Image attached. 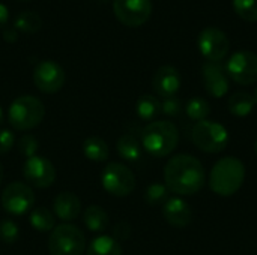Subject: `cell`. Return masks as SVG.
Returning <instances> with one entry per match:
<instances>
[{"instance_id":"obj_7","label":"cell","mask_w":257,"mask_h":255,"mask_svg":"<svg viewBox=\"0 0 257 255\" xmlns=\"http://www.w3.org/2000/svg\"><path fill=\"white\" fill-rule=\"evenodd\" d=\"M102 188L113 197H128L136 189V176L123 164L110 162L101 174Z\"/></svg>"},{"instance_id":"obj_32","label":"cell","mask_w":257,"mask_h":255,"mask_svg":"<svg viewBox=\"0 0 257 255\" xmlns=\"http://www.w3.org/2000/svg\"><path fill=\"white\" fill-rule=\"evenodd\" d=\"M15 137L9 129H0V155L8 153L14 146Z\"/></svg>"},{"instance_id":"obj_5","label":"cell","mask_w":257,"mask_h":255,"mask_svg":"<svg viewBox=\"0 0 257 255\" xmlns=\"http://www.w3.org/2000/svg\"><path fill=\"white\" fill-rule=\"evenodd\" d=\"M191 140L194 146L205 153H220L227 147L229 132L218 122L206 119L194 123Z\"/></svg>"},{"instance_id":"obj_16","label":"cell","mask_w":257,"mask_h":255,"mask_svg":"<svg viewBox=\"0 0 257 255\" xmlns=\"http://www.w3.org/2000/svg\"><path fill=\"white\" fill-rule=\"evenodd\" d=\"M163 216L172 227L184 228V227L191 224L193 210H191L190 204L185 200H182L179 197H173V198H169L164 203Z\"/></svg>"},{"instance_id":"obj_39","label":"cell","mask_w":257,"mask_h":255,"mask_svg":"<svg viewBox=\"0 0 257 255\" xmlns=\"http://www.w3.org/2000/svg\"><path fill=\"white\" fill-rule=\"evenodd\" d=\"M254 101H256V104H257V87H256V92H254Z\"/></svg>"},{"instance_id":"obj_15","label":"cell","mask_w":257,"mask_h":255,"mask_svg":"<svg viewBox=\"0 0 257 255\" xmlns=\"http://www.w3.org/2000/svg\"><path fill=\"white\" fill-rule=\"evenodd\" d=\"M152 87L158 96L170 98L176 96L179 87H181V75L179 71L172 65H164L157 69L152 78Z\"/></svg>"},{"instance_id":"obj_35","label":"cell","mask_w":257,"mask_h":255,"mask_svg":"<svg viewBox=\"0 0 257 255\" xmlns=\"http://www.w3.org/2000/svg\"><path fill=\"white\" fill-rule=\"evenodd\" d=\"M8 18H9V11L3 3H0V27H3L8 23Z\"/></svg>"},{"instance_id":"obj_18","label":"cell","mask_w":257,"mask_h":255,"mask_svg":"<svg viewBox=\"0 0 257 255\" xmlns=\"http://www.w3.org/2000/svg\"><path fill=\"white\" fill-rule=\"evenodd\" d=\"M83 222L87 227V230L92 233H102L110 225L108 213L99 206H89L84 210Z\"/></svg>"},{"instance_id":"obj_6","label":"cell","mask_w":257,"mask_h":255,"mask_svg":"<svg viewBox=\"0 0 257 255\" xmlns=\"http://www.w3.org/2000/svg\"><path fill=\"white\" fill-rule=\"evenodd\" d=\"M86 249V237L83 231L72 224L54 227L48 239L50 255H83Z\"/></svg>"},{"instance_id":"obj_2","label":"cell","mask_w":257,"mask_h":255,"mask_svg":"<svg viewBox=\"0 0 257 255\" xmlns=\"http://www.w3.org/2000/svg\"><path fill=\"white\" fill-rule=\"evenodd\" d=\"M179 143V131L170 120H155L142 131V147L154 158L169 156Z\"/></svg>"},{"instance_id":"obj_30","label":"cell","mask_w":257,"mask_h":255,"mask_svg":"<svg viewBox=\"0 0 257 255\" xmlns=\"http://www.w3.org/2000/svg\"><path fill=\"white\" fill-rule=\"evenodd\" d=\"M39 143H38V140L33 137V135H30V134H26V135H23L21 138H20V141H18V150H20V153L23 155V156H26L27 159L29 158H32V156H35L36 155V150H38V146Z\"/></svg>"},{"instance_id":"obj_31","label":"cell","mask_w":257,"mask_h":255,"mask_svg":"<svg viewBox=\"0 0 257 255\" xmlns=\"http://www.w3.org/2000/svg\"><path fill=\"white\" fill-rule=\"evenodd\" d=\"M182 110V102L178 96H170V98H164L161 101V113H164L166 116H178Z\"/></svg>"},{"instance_id":"obj_8","label":"cell","mask_w":257,"mask_h":255,"mask_svg":"<svg viewBox=\"0 0 257 255\" xmlns=\"http://www.w3.org/2000/svg\"><path fill=\"white\" fill-rule=\"evenodd\" d=\"M197 47L202 56L208 62L220 63L230 50V41L227 35L218 27H206L200 32Z\"/></svg>"},{"instance_id":"obj_34","label":"cell","mask_w":257,"mask_h":255,"mask_svg":"<svg viewBox=\"0 0 257 255\" xmlns=\"http://www.w3.org/2000/svg\"><path fill=\"white\" fill-rule=\"evenodd\" d=\"M2 36H3V39H5L6 42L12 44V42H15L17 38H18L17 29H15V27H5L3 32H2Z\"/></svg>"},{"instance_id":"obj_38","label":"cell","mask_w":257,"mask_h":255,"mask_svg":"<svg viewBox=\"0 0 257 255\" xmlns=\"http://www.w3.org/2000/svg\"><path fill=\"white\" fill-rule=\"evenodd\" d=\"M254 152H256V156H257V140H256V143H254Z\"/></svg>"},{"instance_id":"obj_27","label":"cell","mask_w":257,"mask_h":255,"mask_svg":"<svg viewBox=\"0 0 257 255\" xmlns=\"http://www.w3.org/2000/svg\"><path fill=\"white\" fill-rule=\"evenodd\" d=\"M169 200V189L163 183H152L148 186L145 192V201L148 206H164V203Z\"/></svg>"},{"instance_id":"obj_4","label":"cell","mask_w":257,"mask_h":255,"mask_svg":"<svg viewBox=\"0 0 257 255\" xmlns=\"http://www.w3.org/2000/svg\"><path fill=\"white\" fill-rule=\"evenodd\" d=\"M44 116V104L32 95H23L15 98L8 113L9 123L17 131H30L36 128L42 122Z\"/></svg>"},{"instance_id":"obj_33","label":"cell","mask_w":257,"mask_h":255,"mask_svg":"<svg viewBox=\"0 0 257 255\" xmlns=\"http://www.w3.org/2000/svg\"><path fill=\"white\" fill-rule=\"evenodd\" d=\"M113 237L117 240V242H120V240H126L130 236H131V227L126 224V222H120V224H117L116 227H114V230H113Z\"/></svg>"},{"instance_id":"obj_23","label":"cell","mask_w":257,"mask_h":255,"mask_svg":"<svg viewBox=\"0 0 257 255\" xmlns=\"http://www.w3.org/2000/svg\"><path fill=\"white\" fill-rule=\"evenodd\" d=\"M137 116L145 122H152L161 113V101L152 95H143L136 104Z\"/></svg>"},{"instance_id":"obj_14","label":"cell","mask_w":257,"mask_h":255,"mask_svg":"<svg viewBox=\"0 0 257 255\" xmlns=\"http://www.w3.org/2000/svg\"><path fill=\"white\" fill-rule=\"evenodd\" d=\"M202 77L205 89L212 98H223L229 92V77L220 63L206 62L202 66Z\"/></svg>"},{"instance_id":"obj_24","label":"cell","mask_w":257,"mask_h":255,"mask_svg":"<svg viewBox=\"0 0 257 255\" xmlns=\"http://www.w3.org/2000/svg\"><path fill=\"white\" fill-rule=\"evenodd\" d=\"M56 218L47 207H36L30 213V225L39 233H48L54 230Z\"/></svg>"},{"instance_id":"obj_28","label":"cell","mask_w":257,"mask_h":255,"mask_svg":"<svg viewBox=\"0 0 257 255\" xmlns=\"http://www.w3.org/2000/svg\"><path fill=\"white\" fill-rule=\"evenodd\" d=\"M235 12L245 21H257V0H233Z\"/></svg>"},{"instance_id":"obj_22","label":"cell","mask_w":257,"mask_h":255,"mask_svg":"<svg viewBox=\"0 0 257 255\" xmlns=\"http://www.w3.org/2000/svg\"><path fill=\"white\" fill-rule=\"evenodd\" d=\"M86 255H123L120 243L113 236H98L95 237Z\"/></svg>"},{"instance_id":"obj_37","label":"cell","mask_w":257,"mask_h":255,"mask_svg":"<svg viewBox=\"0 0 257 255\" xmlns=\"http://www.w3.org/2000/svg\"><path fill=\"white\" fill-rule=\"evenodd\" d=\"M2 177H3V171H2V165H0V183H2Z\"/></svg>"},{"instance_id":"obj_29","label":"cell","mask_w":257,"mask_h":255,"mask_svg":"<svg viewBox=\"0 0 257 255\" xmlns=\"http://www.w3.org/2000/svg\"><path fill=\"white\" fill-rule=\"evenodd\" d=\"M20 230L18 225L12 219L0 221V240L6 245H12L18 240Z\"/></svg>"},{"instance_id":"obj_26","label":"cell","mask_w":257,"mask_h":255,"mask_svg":"<svg viewBox=\"0 0 257 255\" xmlns=\"http://www.w3.org/2000/svg\"><path fill=\"white\" fill-rule=\"evenodd\" d=\"M15 29L24 33H36L39 32V29L42 27V20L39 17V14L33 12V11H24L21 12L14 23Z\"/></svg>"},{"instance_id":"obj_11","label":"cell","mask_w":257,"mask_h":255,"mask_svg":"<svg viewBox=\"0 0 257 255\" xmlns=\"http://www.w3.org/2000/svg\"><path fill=\"white\" fill-rule=\"evenodd\" d=\"M113 11L116 18L128 26L139 27L145 24L152 14L151 0H113Z\"/></svg>"},{"instance_id":"obj_21","label":"cell","mask_w":257,"mask_h":255,"mask_svg":"<svg viewBox=\"0 0 257 255\" xmlns=\"http://www.w3.org/2000/svg\"><path fill=\"white\" fill-rule=\"evenodd\" d=\"M83 153L89 161L93 162H104L108 159L110 149L107 143L101 137H89L83 143Z\"/></svg>"},{"instance_id":"obj_17","label":"cell","mask_w":257,"mask_h":255,"mask_svg":"<svg viewBox=\"0 0 257 255\" xmlns=\"http://www.w3.org/2000/svg\"><path fill=\"white\" fill-rule=\"evenodd\" d=\"M54 215L65 222H71L77 219L81 213V203L78 197L72 192H60L53 203Z\"/></svg>"},{"instance_id":"obj_40","label":"cell","mask_w":257,"mask_h":255,"mask_svg":"<svg viewBox=\"0 0 257 255\" xmlns=\"http://www.w3.org/2000/svg\"><path fill=\"white\" fill-rule=\"evenodd\" d=\"M21 2H29V0H21Z\"/></svg>"},{"instance_id":"obj_19","label":"cell","mask_w":257,"mask_h":255,"mask_svg":"<svg viewBox=\"0 0 257 255\" xmlns=\"http://www.w3.org/2000/svg\"><path fill=\"white\" fill-rule=\"evenodd\" d=\"M254 105H256L254 96L250 95L248 92H236L229 98V102H227L230 114L236 117H245L251 114V111L254 110Z\"/></svg>"},{"instance_id":"obj_13","label":"cell","mask_w":257,"mask_h":255,"mask_svg":"<svg viewBox=\"0 0 257 255\" xmlns=\"http://www.w3.org/2000/svg\"><path fill=\"white\" fill-rule=\"evenodd\" d=\"M23 174L32 186L39 188V189L51 186L56 180L54 165L48 159L42 156H36V155L29 158L24 162Z\"/></svg>"},{"instance_id":"obj_9","label":"cell","mask_w":257,"mask_h":255,"mask_svg":"<svg viewBox=\"0 0 257 255\" xmlns=\"http://www.w3.org/2000/svg\"><path fill=\"white\" fill-rule=\"evenodd\" d=\"M35 204V194L32 188L21 182L8 185L2 192V207L12 216L27 213Z\"/></svg>"},{"instance_id":"obj_3","label":"cell","mask_w":257,"mask_h":255,"mask_svg":"<svg viewBox=\"0 0 257 255\" xmlns=\"http://www.w3.org/2000/svg\"><path fill=\"white\" fill-rule=\"evenodd\" d=\"M245 180L244 164L233 156H226L220 159L209 176V186L214 194L220 197H230L236 194Z\"/></svg>"},{"instance_id":"obj_1","label":"cell","mask_w":257,"mask_h":255,"mask_svg":"<svg viewBox=\"0 0 257 255\" xmlns=\"http://www.w3.org/2000/svg\"><path fill=\"white\" fill-rule=\"evenodd\" d=\"M164 182L173 194L194 195L203 188L206 173L202 162L193 155H176L164 167Z\"/></svg>"},{"instance_id":"obj_25","label":"cell","mask_w":257,"mask_h":255,"mask_svg":"<svg viewBox=\"0 0 257 255\" xmlns=\"http://www.w3.org/2000/svg\"><path fill=\"white\" fill-rule=\"evenodd\" d=\"M185 113H187L190 120L197 123V122H202V120L208 119V116L211 114V105H209V102L206 99L194 96L187 102Z\"/></svg>"},{"instance_id":"obj_36","label":"cell","mask_w":257,"mask_h":255,"mask_svg":"<svg viewBox=\"0 0 257 255\" xmlns=\"http://www.w3.org/2000/svg\"><path fill=\"white\" fill-rule=\"evenodd\" d=\"M3 122V111H2V107H0V123Z\"/></svg>"},{"instance_id":"obj_12","label":"cell","mask_w":257,"mask_h":255,"mask_svg":"<svg viewBox=\"0 0 257 255\" xmlns=\"http://www.w3.org/2000/svg\"><path fill=\"white\" fill-rule=\"evenodd\" d=\"M33 83L42 93H56L65 84V71L53 60H42L33 69Z\"/></svg>"},{"instance_id":"obj_10","label":"cell","mask_w":257,"mask_h":255,"mask_svg":"<svg viewBox=\"0 0 257 255\" xmlns=\"http://www.w3.org/2000/svg\"><path fill=\"white\" fill-rule=\"evenodd\" d=\"M226 72L238 84H254L257 81V54L248 50L233 53L227 62Z\"/></svg>"},{"instance_id":"obj_20","label":"cell","mask_w":257,"mask_h":255,"mask_svg":"<svg viewBox=\"0 0 257 255\" xmlns=\"http://www.w3.org/2000/svg\"><path fill=\"white\" fill-rule=\"evenodd\" d=\"M117 153L130 162H137L142 158V143L133 134H123L116 143Z\"/></svg>"}]
</instances>
